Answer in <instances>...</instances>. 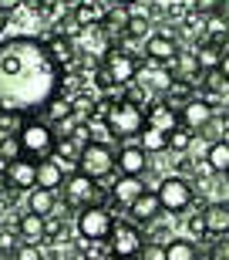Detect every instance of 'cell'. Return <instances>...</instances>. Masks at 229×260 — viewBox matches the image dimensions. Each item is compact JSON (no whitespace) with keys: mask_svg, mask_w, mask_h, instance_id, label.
<instances>
[{"mask_svg":"<svg viewBox=\"0 0 229 260\" xmlns=\"http://www.w3.org/2000/svg\"><path fill=\"white\" fill-rule=\"evenodd\" d=\"M61 91V68L37 38L0 41V108L41 112L51 95Z\"/></svg>","mask_w":229,"mask_h":260,"instance_id":"obj_1","label":"cell"},{"mask_svg":"<svg viewBox=\"0 0 229 260\" xmlns=\"http://www.w3.org/2000/svg\"><path fill=\"white\" fill-rule=\"evenodd\" d=\"M20 145H24V155L27 159H48V155H54V142H57V135L54 128L44 122V118H27L24 125H20Z\"/></svg>","mask_w":229,"mask_h":260,"instance_id":"obj_2","label":"cell"},{"mask_svg":"<svg viewBox=\"0 0 229 260\" xmlns=\"http://www.w3.org/2000/svg\"><path fill=\"white\" fill-rule=\"evenodd\" d=\"M78 173L91 176V179H108L114 173V149L108 142H85L78 152Z\"/></svg>","mask_w":229,"mask_h":260,"instance_id":"obj_3","label":"cell"},{"mask_svg":"<svg viewBox=\"0 0 229 260\" xmlns=\"http://www.w3.org/2000/svg\"><path fill=\"white\" fill-rule=\"evenodd\" d=\"M105 125L108 132H111V139H135V135L145 128V112L138 105H132V102H118V105H111V112L105 115Z\"/></svg>","mask_w":229,"mask_h":260,"instance_id":"obj_4","label":"cell"},{"mask_svg":"<svg viewBox=\"0 0 229 260\" xmlns=\"http://www.w3.org/2000/svg\"><path fill=\"white\" fill-rule=\"evenodd\" d=\"M155 196L162 203V213H185L196 200V186L185 176H165L162 183L155 186Z\"/></svg>","mask_w":229,"mask_h":260,"instance_id":"obj_5","label":"cell"},{"mask_svg":"<svg viewBox=\"0 0 229 260\" xmlns=\"http://www.w3.org/2000/svg\"><path fill=\"white\" fill-rule=\"evenodd\" d=\"M114 226V213L101 203H91L85 210H78V233L81 240H91V243H101L108 240V233Z\"/></svg>","mask_w":229,"mask_h":260,"instance_id":"obj_6","label":"cell"},{"mask_svg":"<svg viewBox=\"0 0 229 260\" xmlns=\"http://www.w3.org/2000/svg\"><path fill=\"white\" fill-rule=\"evenodd\" d=\"M142 243H145V237L132 220L114 223L111 233H108V253H111V260H138Z\"/></svg>","mask_w":229,"mask_h":260,"instance_id":"obj_7","label":"cell"},{"mask_svg":"<svg viewBox=\"0 0 229 260\" xmlns=\"http://www.w3.org/2000/svg\"><path fill=\"white\" fill-rule=\"evenodd\" d=\"M101 68H105V75L111 78V85H114V88L132 85L135 78H138V71H142V64L135 61V54H128V51L118 48V44H111V48L105 51V58H101Z\"/></svg>","mask_w":229,"mask_h":260,"instance_id":"obj_8","label":"cell"},{"mask_svg":"<svg viewBox=\"0 0 229 260\" xmlns=\"http://www.w3.org/2000/svg\"><path fill=\"white\" fill-rule=\"evenodd\" d=\"M64 206L67 210H85V206H91V203H98V196H105V189H98V183L91 179V176L85 173H71L64 176Z\"/></svg>","mask_w":229,"mask_h":260,"instance_id":"obj_9","label":"cell"},{"mask_svg":"<svg viewBox=\"0 0 229 260\" xmlns=\"http://www.w3.org/2000/svg\"><path fill=\"white\" fill-rule=\"evenodd\" d=\"M145 193V183L142 176H118L111 183V189H108V203H111V213L114 210H128L138 196Z\"/></svg>","mask_w":229,"mask_h":260,"instance_id":"obj_10","label":"cell"},{"mask_svg":"<svg viewBox=\"0 0 229 260\" xmlns=\"http://www.w3.org/2000/svg\"><path fill=\"white\" fill-rule=\"evenodd\" d=\"M179 41L172 38V34H148L145 38V58H148V64H165L169 68L172 61L179 58Z\"/></svg>","mask_w":229,"mask_h":260,"instance_id":"obj_11","label":"cell"},{"mask_svg":"<svg viewBox=\"0 0 229 260\" xmlns=\"http://www.w3.org/2000/svg\"><path fill=\"white\" fill-rule=\"evenodd\" d=\"M114 169H118V176H145L148 173V152L138 142L122 145L114 152Z\"/></svg>","mask_w":229,"mask_h":260,"instance_id":"obj_12","label":"cell"},{"mask_svg":"<svg viewBox=\"0 0 229 260\" xmlns=\"http://www.w3.org/2000/svg\"><path fill=\"white\" fill-rule=\"evenodd\" d=\"M128 216H132L135 226H152V223L162 216V203H159L155 189H145V193L128 206Z\"/></svg>","mask_w":229,"mask_h":260,"instance_id":"obj_13","label":"cell"},{"mask_svg":"<svg viewBox=\"0 0 229 260\" xmlns=\"http://www.w3.org/2000/svg\"><path fill=\"white\" fill-rule=\"evenodd\" d=\"M4 169H7L10 189H34V186H37V162L27 159V155H20V159H14V162H7Z\"/></svg>","mask_w":229,"mask_h":260,"instance_id":"obj_14","label":"cell"},{"mask_svg":"<svg viewBox=\"0 0 229 260\" xmlns=\"http://www.w3.org/2000/svg\"><path fill=\"white\" fill-rule=\"evenodd\" d=\"M212 115H216V112H212V108L206 105V102H202L199 95H192L189 102H185V105L179 108V125L192 128V132H199V128L206 125V122H209Z\"/></svg>","mask_w":229,"mask_h":260,"instance_id":"obj_15","label":"cell"},{"mask_svg":"<svg viewBox=\"0 0 229 260\" xmlns=\"http://www.w3.org/2000/svg\"><path fill=\"white\" fill-rule=\"evenodd\" d=\"M202 223H206V237H226L229 233V203L216 200L202 210Z\"/></svg>","mask_w":229,"mask_h":260,"instance_id":"obj_16","label":"cell"},{"mask_svg":"<svg viewBox=\"0 0 229 260\" xmlns=\"http://www.w3.org/2000/svg\"><path fill=\"white\" fill-rule=\"evenodd\" d=\"M145 125L159 128V132H172V128L179 125V112L169 108L162 98H155L152 105H145Z\"/></svg>","mask_w":229,"mask_h":260,"instance_id":"obj_17","label":"cell"},{"mask_svg":"<svg viewBox=\"0 0 229 260\" xmlns=\"http://www.w3.org/2000/svg\"><path fill=\"white\" fill-rule=\"evenodd\" d=\"M44 48H48V54L54 58V64L64 71V68L74 64V41L64 38V34H54L51 41H44Z\"/></svg>","mask_w":229,"mask_h":260,"instance_id":"obj_18","label":"cell"},{"mask_svg":"<svg viewBox=\"0 0 229 260\" xmlns=\"http://www.w3.org/2000/svg\"><path fill=\"white\" fill-rule=\"evenodd\" d=\"M222 51H226V48L212 44V41H199V44H196V51H192V58H196V68H199L202 75H206V71H219Z\"/></svg>","mask_w":229,"mask_h":260,"instance_id":"obj_19","label":"cell"},{"mask_svg":"<svg viewBox=\"0 0 229 260\" xmlns=\"http://www.w3.org/2000/svg\"><path fill=\"white\" fill-rule=\"evenodd\" d=\"M61 183H64V169H61V162L54 155L37 159V186L41 189H61Z\"/></svg>","mask_w":229,"mask_h":260,"instance_id":"obj_20","label":"cell"},{"mask_svg":"<svg viewBox=\"0 0 229 260\" xmlns=\"http://www.w3.org/2000/svg\"><path fill=\"white\" fill-rule=\"evenodd\" d=\"M41 118L48 122L51 128L57 125V122H64V118H71V98H64L61 91L57 95H51L44 105H41Z\"/></svg>","mask_w":229,"mask_h":260,"instance_id":"obj_21","label":"cell"},{"mask_svg":"<svg viewBox=\"0 0 229 260\" xmlns=\"http://www.w3.org/2000/svg\"><path fill=\"white\" fill-rule=\"evenodd\" d=\"M27 210H30V213H37V216H51V213L57 210V196H54V189H41V186L27 189Z\"/></svg>","mask_w":229,"mask_h":260,"instance_id":"obj_22","label":"cell"},{"mask_svg":"<svg viewBox=\"0 0 229 260\" xmlns=\"http://www.w3.org/2000/svg\"><path fill=\"white\" fill-rule=\"evenodd\" d=\"M165 260H199V247L189 237H169L165 240Z\"/></svg>","mask_w":229,"mask_h":260,"instance_id":"obj_23","label":"cell"},{"mask_svg":"<svg viewBox=\"0 0 229 260\" xmlns=\"http://www.w3.org/2000/svg\"><path fill=\"white\" fill-rule=\"evenodd\" d=\"M135 142L142 145L148 155H159V152H169V135L165 132H159V128H152V125H145L142 132L135 135Z\"/></svg>","mask_w":229,"mask_h":260,"instance_id":"obj_24","label":"cell"},{"mask_svg":"<svg viewBox=\"0 0 229 260\" xmlns=\"http://www.w3.org/2000/svg\"><path fill=\"white\" fill-rule=\"evenodd\" d=\"M17 233H20V240H30V243H41L44 240V216H37V213H24L17 220Z\"/></svg>","mask_w":229,"mask_h":260,"instance_id":"obj_25","label":"cell"},{"mask_svg":"<svg viewBox=\"0 0 229 260\" xmlns=\"http://www.w3.org/2000/svg\"><path fill=\"white\" fill-rule=\"evenodd\" d=\"M71 17H74L78 24H81V30H88V27H98L105 14L98 10L95 0H78V4H74V14H71Z\"/></svg>","mask_w":229,"mask_h":260,"instance_id":"obj_26","label":"cell"},{"mask_svg":"<svg viewBox=\"0 0 229 260\" xmlns=\"http://www.w3.org/2000/svg\"><path fill=\"white\" fill-rule=\"evenodd\" d=\"M206 162L212 166V173H226V169H229V139H219V142H209Z\"/></svg>","mask_w":229,"mask_h":260,"instance_id":"obj_27","label":"cell"},{"mask_svg":"<svg viewBox=\"0 0 229 260\" xmlns=\"http://www.w3.org/2000/svg\"><path fill=\"white\" fill-rule=\"evenodd\" d=\"M20 155H24L20 135L17 132H4V135H0V162L7 166V162H14V159H20Z\"/></svg>","mask_w":229,"mask_h":260,"instance_id":"obj_28","label":"cell"},{"mask_svg":"<svg viewBox=\"0 0 229 260\" xmlns=\"http://www.w3.org/2000/svg\"><path fill=\"white\" fill-rule=\"evenodd\" d=\"M165 135H169V149H172V152H189L192 139H196V132L185 128V125H175L172 132H165Z\"/></svg>","mask_w":229,"mask_h":260,"instance_id":"obj_29","label":"cell"},{"mask_svg":"<svg viewBox=\"0 0 229 260\" xmlns=\"http://www.w3.org/2000/svg\"><path fill=\"white\" fill-rule=\"evenodd\" d=\"M71 115H74L78 122H91V115H95V98L91 95H74L71 98Z\"/></svg>","mask_w":229,"mask_h":260,"instance_id":"obj_30","label":"cell"},{"mask_svg":"<svg viewBox=\"0 0 229 260\" xmlns=\"http://www.w3.org/2000/svg\"><path fill=\"white\" fill-rule=\"evenodd\" d=\"M222 135H226V118H219V112L199 128V139H209V142H219Z\"/></svg>","mask_w":229,"mask_h":260,"instance_id":"obj_31","label":"cell"},{"mask_svg":"<svg viewBox=\"0 0 229 260\" xmlns=\"http://www.w3.org/2000/svg\"><path fill=\"white\" fill-rule=\"evenodd\" d=\"M148 27H152V20L145 17V14H128V24H125V34H128V38H142V41H145V34H148Z\"/></svg>","mask_w":229,"mask_h":260,"instance_id":"obj_32","label":"cell"},{"mask_svg":"<svg viewBox=\"0 0 229 260\" xmlns=\"http://www.w3.org/2000/svg\"><path fill=\"white\" fill-rule=\"evenodd\" d=\"M27 122L24 112H14V108H0V128L4 132H20V125Z\"/></svg>","mask_w":229,"mask_h":260,"instance_id":"obj_33","label":"cell"},{"mask_svg":"<svg viewBox=\"0 0 229 260\" xmlns=\"http://www.w3.org/2000/svg\"><path fill=\"white\" fill-rule=\"evenodd\" d=\"M20 247V233L0 230V257H14V250Z\"/></svg>","mask_w":229,"mask_h":260,"instance_id":"obj_34","label":"cell"},{"mask_svg":"<svg viewBox=\"0 0 229 260\" xmlns=\"http://www.w3.org/2000/svg\"><path fill=\"white\" fill-rule=\"evenodd\" d=\"M142 260H165V243H155V240H145L142 243Z\"/></svg>","mask_w":229,"mask_h":260,"instance_id":"obj_35","label":"cell"},{"mask_svg":"<svg viewBox=\"0 0 229 260\" xmlns=\"http://www.w3.org/2000/svg\"><path fill=\"white\" fill-rule=\"evenodd\" d=\"M14 260H44L37 243H20L17 250H14Z\"/></svg>","mask_w":229,"mask_h":260,"instance_id":"obj_36","label":"cell"},{"mask_svg":"<svg viewBox=\"0 0 229 260\" xmlns=\"http://www.w3.org/2000/svg\"><path fill=\"white\" fill-rule=\"evenodd\" d=\"M209 260H229V233L226 237H216V243H212V250H209Z\"/></svg>","mask_w":229,"mask_h":260,"instance_id":"obj_37","label":"cell"},{"mask_svg":"<svg viewBox=\"0 0 229 260\" xmlns=\"http://www.w3.org/2000/svg\"><path fill=\"white\" fill-rule=\"evenodd\" d=\"M192 173H196V179H209V176H216V173H212V166L206 162V159H199V162H192Z\"/></svg>","mask_w":229,"mask_h":260,"instance_id":"obj_38","label":"cell"},{"mask_svg":"<svg viewBox=\"0 0 229 260\" xmlns=\"http://www.w3.org/2000/svg\"><path fill=\"white\" fill-rule=\"evenodd\" d=\"M189 233H192V237H206V223H202V213L189 216Z\"/></svg>","mask_w":229,"mask_h":260,"instance_id":"obj_39","label":"cell"},{"mask_svg":"<svg viewBox=\"0 0 229 260\" xmlns=\"http://www.w3.org/2000/svg\"><path fill=\"white\" fill-rule=\"evenodd\" d=\"M95 85L101 88V91H111V88H114V85H111V78L105 75V68H98V75H95Z\"/></svg>","mask_w":229,"mask_h":260,"instance_id":"obj_40","label":"cell"},{"mask_svg":"<svg viewBox=\"0 0 229 260\" xmlns=\"http://www.w3.org/2000/svg\"><path fill=\"white\" fill-rule=\"evenodd\" d=\"M10 193V179H7V169L0 166V196H7Z\"/></svg>","mask_w":229,"mask_h":260,"instance_id":"obj_41","label":"cell"},{"mask_svg":"<svg viewBox=\"0 0 229 260\" xmlns=\"http://www.w3.org/2000/svg\"><path fill=\"white\" fill-rule=\"evenodd\" d=\"M219 75L229 81V51H222V61H219Z\"/></svg>","mask_w":229,"mask_h":260,"instance_id":"obj_42","label":"cell"},{"mask_svg":"<svg viewBox=\"0 0 229 260\" xmlns=\"http://www.w3.org/2000/svg\"><path fill=\"white\" fill-rule=\"evenodd\" d=\"M37 10H51V7H57V0H30Z\"/></svg>","mask_w":229,"mask_h":260,"instance_id":"obj_43","label":"cell"},{"mask_svg":"<svg viewBox=\"0 0 229 260\" xmlns=\"http://www.w3.org/2000/svg\"><path fill=\"white\" fill-rule=\"evenodd\" d=\"M0 7L10 14V10H17V7H20V0H0Z\"/></svg>","mask_w":229,"mask_h":260,"instance_id":"obj_44","label":"cell"},{"mask_svg":"<svg viewBox=\"0 0 229 260\" xmlns=\"http://www.w3.org/2000/svg\"><path fill=\"white\" fill-rule=\"evenodd\" d=\"M7 20H10V14L4 7H0V34H4V30H7Z\"/></svg>","mask_w":229,"mask_h":260,"instance_id":"obj_45","label":"cell"},{"mask_svg":"<svg viewBox=\"0 0 229 260\" xmlns=\"http://www.w3.org/2000/svg\"><path fill=\"white\" fill-rule=\"evenodd\" d=\"M111 4H122V7H132V4H138V0H111Z\"/></svg>","mask_w":229,"mask_h":260,"instance_id":"obj_46","label":"cell"},{"mask_svg":"<svg viewBox=\"0 0 229 260\" xmlns=\"http://www.w3.org/2000/svg\"><path fill=\"white\" fill-rule=\"evenodd\" d=\"M57 4H64V7H74L78 0H57Z\"/></svg>","mask_w":229,"mask_h":260,"instance_id":"obj_47","label":"cell"},{"mask_svg":"<svg viewBox=\"0 0 229 260\" xmlns=\"http://www.w3.org/2000/svg\"><path fill=\"white\" fill-rule=\"evenodd\" d=\"M222 176H226V183H229V169H226V173H222Z\"/></svg>","mask_w":229,"mask_h":260,"instance_id":"obj_48","label":"cell"},{"mask_svg":"<svg viewBox=\"0 0 229 260\" xmlns=\"http://www.w3.org/2000/svg\"><path fill=\"white\" fill-rule=\"evenodd\" d=\"M0 260H4V257H0Z\"/></svg>","mask_w":229,"mask_h":260,"instance_id":"obj_49","label":"cell"}]
</instances>
